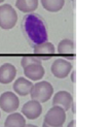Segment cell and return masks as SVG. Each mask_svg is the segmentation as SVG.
Segmentation results:
<instances>
[{
  "instance_id": "6da1fadb",
  "label": "cell",
  "mask_w": 109,
  "mask_h": 127,
  "mask_svg": "<svg viewBox=\"0 0 109 127\" xmlns=\"http://www.w3.org/2000/svg\"><path fill=\"white\" fill-rule=\"evenodd\" d=\"M22 27L25 36L32 46L47 41V31L42 19L35 14H28L23 19Z\"/></svg>"
},
{
  "instance_id": "7a4b0ae2",
  "label": "cell",
  "mask_w": 109,
  "mask_h": 127,
  "mask_svg": "<svg viewBox=\"0 0 109 127\" xmlns=\"http://www.w3.org/2000/svg\"><path fill=\"white\" fill-rule=\"evenodd\" d=\"M54 93V87L52 84L46 81H40L36 84H33L31 89V98L32 100H36L38 102H46L50 99Z\"/></svg>"
},
{
  "instance_id": "3957f363",
  "label": "cell",
  "mask_w": 109,
  "mask_h": 127,
  "mask_svg": "<svg viewBox=\"0 0 109 127\" xmlns=\"http://www.w3.org/2000/svg\"><path fill=\"white\" fill-rule=\"evenodd\" d=\"M18 22V14L10 4L0 5V27L9 30L16 26Z\"/></svg>"
},
{
  "instance_id": "277c9868",
  "label": "cell",
  "mask_w": 109,
  "mask_h": 127,
  "mask_svg": "<svg viewBox=\"0 0 109 127\" xmlns=\"http://www.w3.org/2000/svg\"><path fill=\"white\" fill-rule=\"evenodd\" d=\"M66 112L61 106L53 105L44 116L43 122L50 127H63L66 121Z\"/></svg>"
},
{
  "instance_id": "5b68a950",
  "label": "cell",
  "mask_w": 109,
  "mask_h": 127,
  "mask_svg": "<svg viewBox=\"0 0 109 127\" xmlns=\"http://www.w3.org/2000/svg\"><path fill=\"white\" fill-rule=\"evenodd\" d=\"M20 106V100L17 94L11 91H6L0 96V109L5 113H15Z\"/></svg>"
},
{
  "instance_id": "8992f818",
  "label": "cell",
  "mask_w": 109,
  "mask_h": 127,
  "mask_svg": "<svg viewBox=\"0 0 109 127\" xmlns=\"http://www.w3.org/2000/svg\"><path fill=\"white\" fill-rule=\"evenodd\" d=\"M50 70L56 78L65 79L72 71V64L66 59L58 58L53 62Z\"/></svg>"
},
{
  "instance_id": "52a82bcc",
  "label": "cell",
  "mask_w": 109,
  "mask_h": 127,
  "mask_svg": "<svg viewBox=\"0 0 109 127\" xmlns=\"http://www.w3.org/2000/svg\"><path fill=\"white\" fill-rule=\"evenodd\" d=\"M42 105L36 100H29L22 106V115L29 120H35L41 115Z\"/></svg>"
},
{
  "instance_id": "ba28073f",
  "label": "cell",
  "mask_w": 109,
  "mask_h": 127,
  "mask_svg": "<svg viewBox=\"0 0 109 127\" xmlns=\"http://www.w3.org/2000/svg\"><path fill=\"white\" fill-rule=\"evenodd\" d=\"M33 52L37 58H39L42 61V60H48V59L52 58L56 53V49L52 42L44 41L42 43L34 46Z\"/></svg>"
},
{
  "instance_id": "9c48e42d",
  "label": "cell",
  "mask_w": 109,
  "mask_h": 127,
  "mask_svg": "<svg viewBox=\"0 0 109 127\" xmlns=\"http://www.w3.org/2000/svg\"><path fill=\"white\" fill-rule=\"evenodd\" d=\"M72 102H73L72 95L67 91H59L53 97V105L61 106L65 112L70 110Z\"/></svg>"
},
{
  "instance_id": "30bf717a",
  "label": "cell",
  "mask_w": 109,
  "mask_h": 127,
  "mask_svg": "<svg viewBox=\"0 0 109 127\" xmlns=\"http://www.w3.org/2000/svg\"><path fill=\"white\" fill-rule=\"evenodd\" d=\"M17 75V68L11 63H4L0 66V83L9 84L14 82Z\"/></svg>"
},
{
  "instance_id": "8fae6325",
  "label": "cell",
  "mask_w": 109,
  "mask_h": 127,
  "mask_svg": "<svg viewBox=\"0 0 109 127\" xmlns=\"http://www.w3.org/2000/svg\"><path fill=\"white\" fill-rule=\"evenodd\" d=\"M32 87H33L32 82L27 78H23V77L17 79L14 82V84H12L14 93L20 95V96H26V95L30 94Z\"/></svg>"
},
{
  "instance_id": "7c38bea8",
  "label": "cell",
  "mask_w": 109,
  "mask_h": 127,
  "mask_svg": "<svg viewBox=\"0 0 109 127\" xmlns=\"http://www.w3.org/2000/svg\"><path fill=\"white\" fill-rule=\"evenodd\" d=\"M44 68L41 64H30L24 67V74L30 81H40L44 77Z\"/></svg>"
},
{
  "instance_id": "4fadbf2b",
  "label": "cell",
  "mask_w": 109,
  "mask_h": 127,
  "mask_svg": "<svg viewBox=\"0 0 109 127\" xmlns=\"http://www.w3.org/2000/svg\"><path fill=\"white\" fill-rule=\"evenodd\" d=\"M26 119L21 113H11L6 117L4 121V127H25Z\"/></svg>"
},
{
  "instance_id": "5bb4252c",
  "label": "cell",
  "mask_w": 109,
  "mask_h": 127,
  "mask_svg": "<svg viewBox=\"0 0 109 127\" xmlns=\"http://www.w3.org/2000/svg\"><path fill=\"white\" fill-rule=\"evenodd\" d=\"M58 53L60 55H63V56H66V57H73L74 54H75V44H74V41L71 40V39H68V38H65V39H62L59 44H58Z\"/></svg>"
},
{
  "instance_id": "9a60e30c",
  "label": "cell",
  "mask_w": 109,
  "mask_h": 127,
  "mask_svg": "<svg viewBox=\"0 0 109 127\" xmlns=\"http://www.w3.org/2000/svg\"><path fill=\"white\" fill-rule=\"evenodd\" d=\"M16 7L23 12L30 14L38 7V0H17Z\"/></svg>"
},
{
  "instance_id": "2e32d148",
  "label": "cell",
  "mask_w": 109,
  "mask_h": 127,
  "mask_svg": "<svg viewBox=\"0 0 109 127\" xmlns=\"http://www.w3.org/2000/svg\"><path fill=\"white\" fill-rule=\"evenodd\" d=\"M40 2L45 10L50 12H57L63 8L65 0H40Z\"/></svg>"
},
{
  "instance_id": "e0dca14e",
  "label": "cell",
  "mask_w": 109,
  "mask_h": 127,
  "mask_svg": "<svg viewBox=\"0 0 109 127\" xmlns=\"http://www.w3.org/2000/svg\"><path fill=\"white\" fill-rule=\"evenodd\" d=\"M41 60L39 58H37L36 56H30V55H27V56H24L22 60H21V65L22 67H26L30 64H41Z\"/></svg>"
},
{
  "instance_id": "ac0fdd59",
  "label": "cell",
  "mask_w": 109,
  "mask_h": 127,
  "mask_svg": "<svg viewBox=\"0 0 109 127\" xmlns=\"http://www.w3.org/2000/svg\"><path fill=\"white\" fill-rule=\"evenodd\" d=\"M75 75H76V71L75 70H72L71 71V81H72V83H75V82H76Z\"/></svg>"
},
{
  "instance_id": "d6986e66",
  "label": "cell",
  "mask_w": 109,
  "mask_h": 127,
  "mask_svg": "<svg viewBox=\"0 0 109 127\" xmlns=\"http://www.w3.org/2000/svg\"><path fill=\"white\" fill-rule=\"evenodd\" d=\"M67 127H76V121L75 120H72V121H70L67 125Z\"/></svg>"
},
{
  "instance_id": "ffe728a7",
  "label": "cell",
  "mask_w": 109,
  "mask_h": 127,
  "mask_svg": "<svg viewBox=\"0 0 109 127\" xmlns=\"http://www.w3.org/2000/svg\"><path fill=\"white\" fill-rule=\"evenodd\" d=\"M70 109H72V113L73 114H75V103H74V101H73V102H72V104H71V107H70Z\"/></svg>"
},
{
  "instance_id": "44dd1931",
  "label": "cell",
  "mask_w": 109,
  "mask_h": 127,
  "mask_svg": "<svg viewBox=\"0 0 109 127\" xmlns=\"http://www.w3.org/2000/svg\"><path fill=\"white\" fill-rule=\"evenodd\" d=\"M25 127H38V126L33 125V124H26V125H25Z\"/></svg>"
},
{
  "instance_id": "7402d4cb",
  "label": "cell",
  "mask_w": 109,
  "mask_h": 127,
  "mask_svg": "<svg viewBox=\"0 0 109 127\" xmlns=\"http://www.w3.org/2000/svg\"><path fill=\"white\" fill-rule=\"evenodd\" d=\"M42 127H50V126H48V125H46L45 123L43 122V124H42Z\"/></svg>"
},
{
  "instance_id": "603a6c76",
  "label": "cell",
  "mask_w": 109,
  "mask_h": 127,
  "mask_svg": "<svg viewBox=\"0 0 109 127\" xmlns=\"http://www.w3.org/2000/svg\"><path fill=\"white\" fill-rule=\"evenodd\" d=\"M3 1H4V0H0V3H2Z\"/></svg>"
},
{
  "instance_id": "cb8c5ba5",
  "label": "cell",
  "mask_w": 109,
  "mask_h": 127,
  "mask_svg": "<svg viewBox=\"0 0 109 127\" xmlns=\"http://www.w3.org/2000/svg\"><path fill=\"white\" fill-rule=\"evenodd\" d=\"M71 1H73V2H75V0H71Z\"/></svg>"
},
{
  "instance_id": "d4e9b609",
  "label": "cell",
  "mask_w": 109,
  "mask_h": 127,
  "mask_svg": "<svg viewBox=\"0 0 109 127\" xmlns=\"http://www.w3.org/2000/svg\"><path fill=\"white\" fill-rule=\"evenodd\" d=\"M0 117H1V114H0Z\"/></svg>"
},
{
  "instance_id": "484cf974",
  "label": "cell",
  "mask_w": 109,
  "mask_h": 127,
  "mask_svg": "<svg viewBox=\"0 0 109 127\" xmlns=\"http://www.w3.org/2000/svg\"><path fill=\"white\" fill-rule=\"evenodd\" d=\"M3 127H4V126H3Z\"/></svg>"
}]
</instances>
